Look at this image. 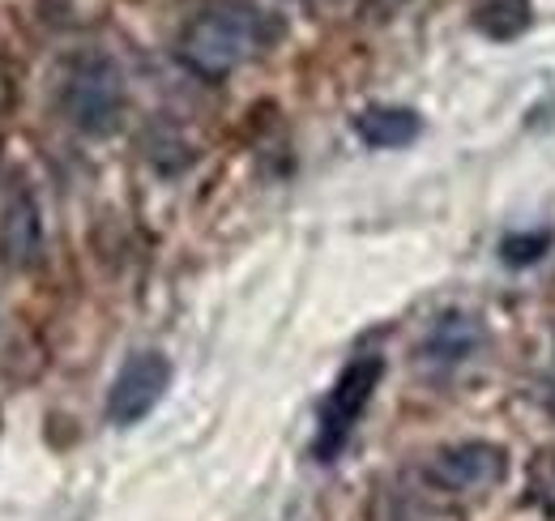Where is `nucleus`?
<instances>
[{
	"mask_svg": "<svg viewBox=\"0 0 555 521\" xmlns=\"http://www.w3.org/2000/svg\"><path fill=\"white\" fill-rule=\"evenodd\" d=\"M43 257V218L30 189L9 180L0 189V260L13 269H30Z\"/></svg>",
	"mask_w": 555,
	"mask_h": 521,
	"instance_id": "39448f33",
	"label": "nucleus"
},
{
	"mask_svg": "<svg viewBox=\"0 0 555 521\" xmlns=\"http://www.w3.org/2000/svg\"><path fill=\"white\" fill-rule=\"evenodd\" d=\"M479 346H483V326H479V317H470V313H444V317H436L431 329L423 333L418 359H423L427 368H457V364H466Z\"/></svg>",
	"mask_w": 555,
	"mask_h": 521,
	"instance_id": "0eeeda50",
	"label": "nucleus"
},
{
	"mask_svg": "<svg viewBox=\"0 0 555 521\" xmlns=\"http://www.w3.org/2000/svg\"><path fill=\"white\" fill-rule=\"evenodd\" d=\"M547 249H552V231H517V236H504L500 257L521 269V265H534V260L547 257Z\"/></svg>",
	"mask_w": 555,
	"mask_h": 521,
	"instance_id": "9d476101",
	"label": "nucleus"
},
{
	"mask_svg": "<svg viewBox=\"0 0 555 521\" xmlns=\"http://www.w3.org/2000/svg\"><path fill=\"white\" fill-rule=\"evenodd\" d=\"M354 132L372 150H402V145H411L418 132H423V120H418V112H411V107L376 103V107H363L354 116Z\"/></svg>",
	"mask_w": 555,
	"mask_h": 521,
	"instance_id": "6e6552de",
	"label": "nucleus"
},
{
	"mask_svg": "<svg viewBox=\"0 0 555 521\" xmlns=\"http://www.w3.org/2000/svg\"><path fill=\"white\" fill-rule=\"evenodd\" d=\"M278 35H282L278 17L266 13L261 4H253V0H209L184 22L176 52L197 77L222 81L248 61L266 56L278 43Z\"/></svg>",
	"mask_w": 555,
	"mask_h": 521,
	"instance_id": "f257e3e1",
	"label": "nucleus"
},
{
	"mask_svg": "<svg viewBox=\"0 0 555 521\" xmlns=\"http://www.w3.org/2000/svg\"><path fill=\"white\" fill-rule=\"evenodd\" d=\"M500 474H504V449H495L487 441L449 445L427 461V479L440 492H483Z\"/></svg>",
	"mask_w": 555,
	"mask_h": 521,
	"instance_id": "423d86ee",
	"label": "nucleus"
},
{
	"mask_svg": "<svg viewBox=\"0 0 555 521\" xmlns=\"http://www.w3.org/2000/svg\"><path fill=\"white\" fill-rule=\"evenodd\" d=\"M385 377V359L380 355H359L350 359L347 368L338 372L334 390L325 393L321 402V415H317V441H312V454L321 461H334V457L347 449V441L354 436L372 393Z\"/></svg>",
	"mask_w": 555,
	"mask_h": 521,
	"instance_id": "7ed1b4c3",
	"label": "nucleus"
},
{
	"mask_svg": "<svg viewBox=\"0 0 555 521\" xmlns=\"http://www.w3.org/2000/svg\"><path fill=\"white\" fill-rule=\"evenodd\" d=\"M56 107L86 137H107L112 129H120L129 107V86L120 65L99 48L73 52L56 77Z\"/></svg>",
	"mask_w": 555,
	"mask_h": 521,
	"instance_id": "f03ea898",
	"label": "nucleus"
},
{
	"mask_svg": "<svg viewBox=\"0 0 555 521\" xmlns=\"http://www.w3.org/2000/svg\"><path fill=\"white\" fill-rule=\"evenodd\" d=\"M171 385V359L163 351H138L125 359V368L116 372L112 390H107V423L116 428H133L141 423Z\"/></svg>",
	"mask_w": 555,
	"mask_h": 521,
	"instance_id": "20e7f679",
	"label": "nucleus"
},
{
	"mask_svg": "<svg viewBox=\"0 0 555 521\" xmlns=\"http://www.w3.org/2000/svg\"><path fill=\"white\" fill-rule=\"evenodd\" d=\"M534 26V4L530 0H483L475 9V30L495 39V43H513Z\"/></svg>",
	"mask_w": 555,
	"mask_h": 521,
	"instance_id": "1a4fd4ad",
	"label": "nucleus"
},
{
	"mask_svg": "<svg viewBox=\"0 0 555 521\" xmlns=\"http://www.w3.org/2000/svg\"><path fill=\"white\" fill-rule=\"evenodd\" d=\"M308 4H317V0H308Z\"/></svg>",
	"mask_w": 555,
	"mask_h": 521,
	"instance_id": "9b49d317",
	"label": "nucleus"
}]
</instances>
